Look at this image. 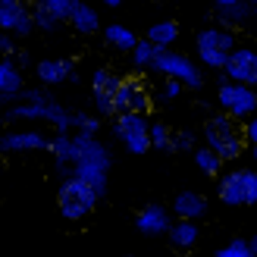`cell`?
<instances>
[{
	"mask_svg": "<svg viewBox=\"0 0 257 257\" xmlns=\"http://www.w3.org/2000/svg\"><path fill=\"white\" fill-rule=\"evenodd\" d=\"M79 160L72 166V179L91 185L100 198L107 195V176H110V166H113V157H110V148L104 141H97V135H82L79 132Z\"/></svg>",
	"mask_w": 257,
	"mask_h": 257,
	"instance_id": "obj_1",
	"label": "cell"
},
{
	"mask_svg": "<svg viewBox=\"0 0 257 257\" xmlns=\"http://www.w3.org/2000/svg\"><path fill=\"white\" fill-rule=\"evenodd\" d=\"M201 138H204V148H210L223 163L229 160H238L248 148V138H245V122H238L226 113H213V116L204 122L201 128Z\"/></svg>",
	"mask_w": 257,
	"mask_h": 257,
	"instance_id": "obj_2",
	"label": "cell"
},
{
	"mask_svg": "<svg viewBox=\"0 0 257 257\" xmlns=\"http://www.w3.org/2000/svg\"><path fill=\"white\" fill-rule=\"evenodd\" d=\"M235 47H238V38H235L232 29H226V25H210V29H201L195 35L198 60L207 69H216V72L226 69V63H229Z\"/></svg>",
	"mask_w": 257,
	"mask_h": 257,
	"instance_id": "obj_3",
	"label": "cell"
},
{
	"mask_svg": "<svg viewBox=\"0 0 257 257\" xmlns=\"http://www.w3.org/2000/svg\"><path fill=\"white\" fill-rule=\"evenodd\" d=\"M7 119H10V122H19V119H38V122L54 125L57 132H72V128H75V113L66 110L63 104H57L54 97L38 100V104H22V100H16V104L7 110Z\"/></svg>",
	"mask_w": 257,
	"mask_h": 257,
	"instance_id": "obj_4",
	"label": "cell"
},
{
	"mask_svg": "<svg viewBox=\"0 0 257 257\" xmlns=\"http://www.w3.org/2000/svg\"><path fill=\"white\" fill-rule=\"evenodd\" d=\"M97 201H100L97 191L91 185L79 182V179H72V176L63 179V185L57 191V210H60L63 220H69V223H82L85 216H91Z\"/></svg>",
	"mask_w": 257,
	"mask_h": 257,
	"instance_id": "obj_5",
	"label": "cell"
},
{
	"mask_svg": "<svg viewBox=\"0 0 257 257\" xmlns=\"http://www.w3.org/2000/svg\"><path fill=\"white\" fill-rule=\"evenodd\" d=\"M216 198L229 207H251L257 204V170L235 166L216 179Z\"/></svg>",
	"mask_w": 257,
	"mask_h": 257,
	"instance_id": "obj_6",
	"label": "cell"
},
{
	"mask_svg": "<svg viewBox=\"0 0 257 257\" xmlns=\"http://www.w3.org/2000/svg\"><path fill=\"white\" fill-rule=\"evenodd\" d=\"M216 104H220V113H226V116H232L238 122H248L251 116H257V88L220 79V88H216Z\"/></svg>",
	"mask_w": 257,
	"mask_h": 257,
	"instance_id": "obj_7",
	"label": "cell"
},
{
	"mask_svg": "<svg viewBox=\"0 0 257 257\" xmlns=\"http://www.w3.org/2000/svg\"><path fill=\"white\" fill-rule=\"evenodd\" d=\"M154 72H160L163 79H176V82H182L185 88H201L204 79H201V69H198V63L185 57V54H179V50H160L157 60H154Z\"/></svg>",
	"mask_w": 257,
	"mask_h": 257,
	"instance_id": "obj_8",
	"label": "cell"
},
{
	"mask_svg": "<svg viewBox=\"0 0 257 257\" xmlns=\"http://www.w3.org/2000/svg\"><path fill=\"white\" fill-rule=\"evenodd\" d=\"M113 132L125 145L128 154H148L151 151V122L145 113H122L113 119Z\"/></svg>",
	"mask_w": 257,
	"mask_h": 257,
	"instance_id": "obj_9",
	"label": "cell"
},
{
	"mask_svg": "<svg viewBox=\"0 0 257 257\" xmlns=\"http://www.w3.org/2000/svg\"><path fill=\"white\" fill-rule=\"evenodd\" d=\"M223 79L235 82V85L257 88V47L254 44H238L232 50V57H229L226 69H223Z\"/></svg>",
	"mask_w": 257,
	"mask_h": 257,
	"instance_id": "obj_10",
	"label": "cell"
},
{
	"mask_svg": "<svg viewBox=\"0 0 257 257\" xmlns=\"http://www.w3.org/2000/svg\"><path fill=\"white\" fill-rule=\"evenodd\" d=\"M110 100H113V119L122 116V113H145L148 110V91L135 75L119 79V85H116V91H113Z\"/></svg>",
	"mask_w": 257,
	"mask_h": 257,
	"instance_id": "obj_11",
	"label": "cell"
},
{
	"mask_svg": "<svg viewBox=\"0 0 257 257\" xmlns=\"http://www.w3.org/2000/svg\"><path fill=\"white\" fill-rule=\"evenodd\" d=\"M0 32L13 38H29L35 32L32 7L25 0H0Z\"/></svg>",
	"mask_w": 257,
	"mask_h": 257,
	"instance_id": "obj_12",
	"label": "cell"
},
{
	"mask_svg": "<svg viewBox=\"0 0 257 257\" xmlns=\"http://www.w3.org/2000/svg\"><path fill=\"white\" fill-rule=\"evenodd\" d=\"M50 138L38 128H13L0 135V154H29V151H47Z\"/></svg>",
	"mask_w": 257,
	"mask_h": 257,
	"instance_id": "obj_13",
	"label": "cell"
},
{
	"mask_svg": "<svg viewBox=\"0 0 257 257\" xmlns=\"http://www.w3.org/2000/svg\"><path fill=\"white\" fill-rule=\"evenodd\" d=\"M170 226H173V216H170V210H166L163 204H145V207L135 213V229L141 235H148V238L166 235Z\"/></svg>",
	"mask_w": 257,
	"mask_h": 257,
	"instance_id": "obj_14",
	"label": "cell"
},
{
	"mask_svg": "<svg viewBox=\"0 0 257 257\" xmlns=\"http://www.w3.org/2000/svg\"><path fill=\"white\" fill-rule=\"evenodd\" d=\"M25 91L22 69L10 57H0V104H16Z\"/></svg>",
	"mask_w": 257,
	"mask_h": 257,
	"instance_id": "obj_15",
	"label": "cell"
},
{
	"mask_svg": "<svg viewBox=\"0 0 257 257\" xmlns=\"http://www.w3.org/2000/svg\"><path fill=\"white\" fill-rule=\"evenodd\" d=\"M72 72H75V63L72 60H41L35 66V75H38V82H41L44 88H50V85H63V82H69L72 79Z\"/></svg>",
	"mask_w": 257,
	"mask_h": 257,
	"instance_id": "obj_16",
	"label": "cell"
},
{
	"mask_svg": "<svg viewBox=\"0 0 257 257\" xmlns=\"http://www.w3.org/2000/svg\"><path fill=\"white\" fill-rule=\"evenodd\" d=\"M173 210H176V220H191L198 223L204 213H207V198L201 191H179L176 201H173Z\"/></svg>",
	"mask_w": 257,
	"mask_h": 257,
	"instance_id": "obj_17",
	"label": "cell"
},
{
	"mask_svg": "<svg viewBox=\"0 0 257 257\" xmlns=\"http://www.w3.org/2000/svg\"><path fill=\"white\" fill-rule=\"evenodd\" d=\"M166 238H170L173 248L191 251V248L198 245V238H201V229H198V223H191V220H176L170 226V232H166Z\"/></svg>",
	"mask_w": 257,
	"mask_h": 257,
	"instance_id": "obj_18",
	"label": "cell"
},
{
	"mask_svg": "<svg viewBox=\"0 0 257 257\" xmlns=\"http://www.w3.org/2000/svg\"><path fill=\"white\" fill-rule=\"evenodd\" d=\"M69 25L79 35H94V32H100V19H97L94 7L82 4V0H75V10H72V16H69Z\"/></svg>",
	"mask_w": 257,
	"mask_h": 257,
	"instance_id": "obj_19",
	"label": "cell"
},
{
	"mask_svg": "<svg viewBox=\"0 0 257 257\" xmlns=\"http://www.w3.org/2000/svg\"><path fill=\"white\" fill-rule=\"evenodd\" d=\"M104 41L110 44V47H116V50H122V54H132V47L141 41V38L132 32V29H125L122 22H110L107 29H104Z\"/></svg>",
	"mask_w": 257,
	"mask_h": 257,
	"instance_id": "obj_20",
	"label": "cell"
},
{
	"mask_svg": "<svg viewBox=\"0 0 257 257\" xmlns=\"http://www.w3.org/2000/svg\"><path fill=\"white\" fill-rule=\"evenodd\" d=\"M148 41L154 44V47H160V50H170L173 44H176V38H179V22H173V19H163V22H154L151 29H148Z\"/></svg>",
	"mask_w": 257,
	"mask_h": 257,
	"instance_id": "obj_21",
	"label": "cell"
},
{
	"mask_svg": "<svg viewBox=\"0 0 257 257\" xmlns=\"http://www.w3.org/2000/svg\"><path fill=\"white\" fill-rule=\"evenodd\" d=\"M160 47H154L148 38H141V41L132 47V54H128V63H132L135 72H145V69H154V60H157Z\"/></svg>",
	"mask_w": 257,
	"mask_h": 257,
	"instance_id": "obj_22",
	"label": "cell"
},
{
	"mask_svg": "<svg viewBox=\"0 0 257 257\" xmlns=\"http://www.w3.org/2000/svg\"><path fill=\"white\" fill-rule=\"evenodd\" d=\"M119 85V75L107 69V66H97L91 72V94H100V97H113V91H116Z\"/></svg>",
	"mask_w": 257,
	"mask_h": 257,
	"instance_id": "obj_23",
	"label": "cell"
},
{
	"mask_svg": "<svg viewBox=\"0 0 257 257\" xmlns=\"http://www.w3.org/2000/svg\"><path fill=\"white\" fill-rule=\"evenodd\" d=\"M191 160H195V166L204 173V176H223V160L216 157V154L210 148H195V154H191Z\"/></svg>",
	"mask_w": 257,
	"mask_h": 257,
	"instance_id": "obj_24",
	"label": "cell"
},
{
	"mask_svg": "<svg viewBox=\"0 0 257 257\" xmlns=\"http://www.w3.org/2000/svg\"><path fill=\"white\" fill-rule=\"evenodd\" d=\"M251 10H254V4H245V0H238L235 7L216 10V16L223 19V25H226V29H235V25H245V22L251 19Z\"/></svg>",
	"mask_w": 257,
	"mask_h": 257,
	"instance_id": "obj_25",
	"label": "cell"
},
{
	"mask_svg": "<svg viewBox=\"0 0 257 257\" xmlns=\"http://www.w3.org/2000/svg\"><path fill=\"white\" fill-rule=\"evenodd\" d=\"M173 135H176V132H173L166 122H160V119L151 122V148H154V151L173 154Z\"/></svg>",
	"mask_w": 257,
	"mask_h": 257,
	"instance_id": "obj_26",
	"label": "cell"
},
{
	"mask_svg": "<svg viewBox=\"0 0 257 257\" xmlns=\"http://www.w3.org/2000/svg\"><path fill=\"white\" fill-rule=\"evenodd\" d=\"M32 22H35V29H38V32H54L57 25H60L54 13L44 10L41 4H38V0H35V7H32Z\"/></svg>",
	"mask_w": 257,
	"mask_h": 257,
	"instance_id": "obj_27",
	"label": "cell"
},
{
	"mask_svg": "<svg viewBox=\"0 0 257 257\" xmlns=\"http://www.w3.org/2000/svg\"><path fill=\"white\" fill-rule=\"evenodd\" d=\"M213 257H254V254H251V241L248 238H232V241H226Z\"/></svg>",
	"mask_w": 257,
	"mask_h": 257,
	"instance_id": "obj_28",
	"label": "cell"
},
{
	"mask_svg": "<svg viewBox=\"0 0 257 257\" xmlns=\"http://www.w3.org/2000/svg\"><path fill=\"white\" fill-rule=\"evenodd\" d=\"M44 10H50L57 16V22H69L72 10H75V0H38Z\"/></svg>",
	"mask_w": 257,
	"mask_h": 257,
	"instance_id": "obj_29",
	"label": "cell"
},
{
	"mask_svg": "<svg viewBox=\"0 0 257 257\" xmlns=\"http://www.w3.org/2000/svg\"><path fill=\"white\" fill-rule=\"evenodd\" d=\"M75 132L97 135L100 132V116H91V113H75Z\"/></svg>",
	"mask_w": 257,
	"mask_h": 257,
	"instance_id": "obj_30",
	"label": "cell"
},
{
	"mask_svg": "<svg viewBox=\"0 0 257 257\" xmlns=\"http://www.w3.org/2000/svg\"><path fill=\"white\" fill-rule=\"evenodd\" d=\"M195 132H176L173 135V151L179 154V151H191V154H195Z\"/></svg>",
	"mask_w": 257,
	"mask_h": 257,
	"instance_id": "obj_31",
	"label": "cell"
},
{
	"mask_svg": "<svg viewBox=\"0 0 257 257\" xmlns=\"http://www.w3.org/2000/svg\"><path fill=\"white\" fill-rule=\"evenodd\" d=\"M182 91H185V85H182V82H176V79H166V82H163V91H160V97H163V100H176V97H182Z\"/></svg>",
	"mask_w": 257,
	"mask_h": 257,
	"instance_id": "obj_32",
	"label": "cell"
},
{
	"mask_svg": "<svg viewBox=\"0 0 257 257\" xmlns=\"http://www.w3.org/2000/svg\"><path fill=\"white\" fill-rule=\"evenodd\" d=\"M13 50H16V38H13V35H7V32H0V54H4V57H10Z\"/></svg>",
	"mask_w": 257,
	"mask_h": 257,
	"instance_id": "obj_33",
	"label": "cell"
},
{
	"mask_svg": "<svg viewBox=\"0 0 257 257\" xmlns=\"http://www.w3.org/2000/svg\"><path fill=\"white\" fill-rule=\"evenodd\" d=\"M245 138H248V148L257 145V116H251V119L245 122Z\"/></svg>",
	"mask_w": 257,
	"mask_h": 257,
	"instance_id": "obj_34",
	"label": "cell"
},
{
	"mask_svg": "<svg viewBox=\"0 0 257 257\" xmlns=\"http://www.w3.org/2000/svg\"><path fill=\"white\" fill-rule=\"evenodd\" d=\"M235 4H238V0H213L216 10H226V7H235Z\"/></svg>",
	"mask_w": 257,
	"mask_h": 257,
	"instance_id": "obj_35",
	"label": "cell"
},
{
	"mask_svg": "<svg viewBox=\"0 0 257 257\" xmlns=\"http://www.w3.org/2000/svg\"><path fill=\"white\" fill-rule=\"evenodd\" d=\"M100 4H104V7H110V10H116V7L122 4V0H100Z\"/></svg>",
	"mask_w": 257,
	"mask_h": 257,
	"instance_id": "obj_36",
	"label": "cell"
},
{
	"mask_svg": "<svg viewBox=\"0 0 257 257\" xmlns=\"http://www.w3.org/2000/svg\"><path fill=\"white\" fill-rule=\"evenodd\" d=\"M251 254H254V257H257V232H254V235H251Z\"/></svg>",
	"mask_w": 257,
	"mask_h": 257,
	"instance_id": "obj_37",
	"label": "cell"
},
{
	"mask_svg": "<svg viewBox=\"0 0 257 257\" xmlns=\"http://www.w3.org/2000/svg\"><path fill=\"white\" fill-rule=\"evenodd\" d=\"M251 160H254V163H257V145H254V148H251Z\"/></svg>",
	"mask_w": 257,
	"mask_h": 257,
	"instance_id": "obj_38",
	"label": "cell"
},
{
	"mask_svg": "<svg viewBox=\"0 0 257 257\" xmlns=\"http://www.w3.org/2000/svg\"><path fill=\"white\" fill-rule=\"evenodd\" d=\"M122 257H135V254H122Z\"/></svg>",
	"mask_w": 257,
	"mask_h": 257,
	"instance_id": "obj_39",
	"label": "cell"
},
{
	"mask_svg": "<svg viewBox=\"0 0 257 257\" xmlns=\"http://www.w3.org/2000/svg\"><path fill=\"white\" fill-rule=\"evenodd\" d=\"M254 13H257V0H254Z\"/></svg>",
	"mask_w": 257,
	"mask_h": 257,
	"instance_id": "obj_40",
	"label": "cell"
}]
</instances>
